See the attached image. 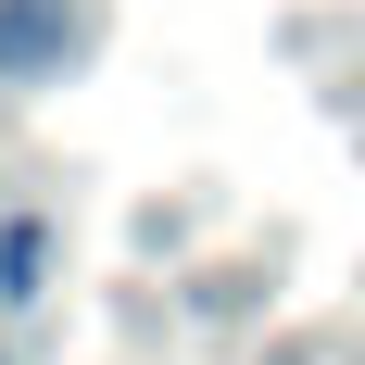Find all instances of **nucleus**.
Masks as SVG:
<instances>
[{"label": "nucleus", "mask_w": 365, "mask_h": 365, "mask_svg": "<svg viewBox=\"0 0 365 365\" xmlns=\"http://www.w3.org/2000/svg\"><path fill=\"white\" fill-rule=\"evenodd\" d=\"M63 63V0H0V76Z\"/></svg>", "instance_id": "nucleus-1"}]
</instances>
